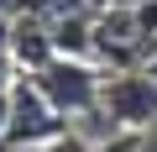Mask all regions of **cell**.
I'll return each mask as SVG.
<instances>
[{"label":"cell","mask_w":157,"mask_h":152,"mask_svg":"<svg viewBox=\"0 0 157 152\" xmlns=\"http://www.w3.org/2000/svg\"><path fill=\"white\" fill-rule=\"evenodd\" d=\"M32 84L47 95V105L63 121H89L100 110V95H105V73L89 58H52L42 73H32Z\"/></svg>","instance_id":"1"},{"label":"cell","mask_w":157,"mask_h":152,"mask_svg":"<svg viewBox=\"0 0 157 152\" xmlns=\"http://www.w3.org/2000/svg\"><path fill=\"white\" fill-rule=\"evenodd\" d=\"M63 136H73V131H68V121L47 105V95L21 73V84L11 89V126H6V147L37 152V147H52V142H63Z\"/></svg>","instance_id":"2"},{"label":"cell","mask_w":157,"mask_h":152,"mask_svg":"<svg viewBox=\"0 0 157 152\" xmlns=\"http://www.w3.org/2000/svg\"><path fill=\"white\" fill-rule=\"evenodd\" d=\"M100 110L110 115V126L126 136V131H147L157 126V84L147 68H126V73H105V95H100Z\"/></svg>","instance_id":"3"},{"label":"cell","mask_w":157,"mask_h":152,"mask_svg":"<svg viewBox=\"0 0 157 152\" xmlns=\"http://www.w3.org/2000/svg\"><path fill=\"white\" fill-rule=\"evenodd\" d=\"M11 58H16V68H21V73H42V68H47V63L58 58L52 26L21 11V16L11 21Z\"/></svg>","instance_id":"4"},{"label":"cell","mask_w":157,"mask_h":152,"mask_svg":"<svg viewBox=\"0 0 157 152\" xmlns=\"http://www.w3.org/2000/svg\"><path fill=\"white\" fill-rule=\"evenodd\" d=\"M78 11H89V0H26V16L37 21H63V16H78Z\"/></svg>","instance_id":"5"},{"label":"cell","mask_w":157,"mask_h":152,"mask_svg":"<svg viewBox=\"0 0 157 152\" xmlns=\"http://www.w3.org/2000/svg\"><path fill=\"white\" fill-rule=\"evenodd\" d=\"M42 152H100V147L84 142V136H63V142H52V147H42Z\"/></svg>","instance_id":"6"},{"label":"cell","mask_w":157,"mask_h":152,"mask_svg":"<svg viewBox=\"0 0 157 152\" xmlns=\"http://www.w3.org/2000/svg\"><path fill=\"white\" fill-rule=\"evenodd\" d=\"M21 11H26V0H0V21H16Z\"/></svg>","instance_id":"7"},{"label":"cell","mask_w":157,"mask_h":152,"mask_svg":"<svg viewBox=\"0 0 157 152\" xmlns=\"http://www.w3.org/2000/svg\"><path fill=\"white\" fill-rule=\"evenodd\" d=\"M6 126H11V95H0V147H6Z\"/></svg>","instance_id":"8"},{"label":"cell","mask_w":157,"mask_h":152,"mask_svg":"<svg viewBox=\"0 0 157 152\" xmlns=\"http://www.w3.org/2000/svg\"><path fill=\"white\" fill-rule=\"evenodd\" d=\"M0 53H11V21H0Z\"/></svg>","instance_id":"9"},{"label":"cell","mask_w":157,"mask_h":152,"mask_svg":"<svg viewBox=\"0 0 157 152\" xmlns=\"http://www.w3.org/2000/svg\"><path fill=\"white\" fill-rule=\"evenodd\" d=\"M147 73H152V84H157V53H152V58H147Z\"/></svg>","instance_id":"10"}]
</instances>
